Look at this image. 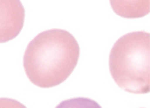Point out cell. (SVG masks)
Masks as SVG:
<instances>
[{"mask_svg": "<svg viewBox=\"0 0 150 108\" xmlns=\"http://www.w3.org/2000/svg\"><path fill=\"white\" fill-rule=\"evenodd\" d=\"M79 45L68 31L53 29L36 36L28 45L23 66L30 82L39 88L63 83L79 59Z\"/></svg>", "mask_w": 150, "mask_h": 108, "instance_id": "obj_1", "label": "cell"}, {"mask_svg": "<svg viewBox=\"0 0 150 108\" xmlns=\"http://www.w3.org/2000/svg\"><path fill=\"white\" fill-rule=\"evenodd\" d=\"M109 70L119 88L131 93L150 91V34L131 32L120 36L109 56Z\"/></svg>", "mask_w": 150, "mask_h": 108, "instance_id": "obj_2", "label": "cell"}, {"mask_svg": "<svg viewBox=\"0 0 150 108\" xmlns=\"http://www.w3.org/2000/svg\"><path fill=\"white\" fill-rule=\"evenodd\" d=\"M24 16L21 0H0V43L8 42L20 34Z\"/></svg>", "mask_w": 150, "mask_h": 108, "instance_id": "obj_3", "label": "cell"}, {"mask_svg": "<svg viewBox=\"0 0 150 108\" xmlns=\"http://www.w3.org/2000/svg\"><path fill=\"white\" fill-rule=\"evenodd\" d=\"M110 5L124 18H141L150 13V0H110Z\"/></svg>", "mask_w": 150, "mask_h": 108, "instance_id": "obj_4", "label": "cell"}, {"mask_svg": "<svg viewBox=\"0 0 150 108\" xmlns=\"http://www.w3.org/2000/svg\"><path fill=\"white\" fill-rule=\"evenodd\" d=\"M56 108H102L95 101L89 98H84V97H78V98H72L68 100H63L60 102Z\"/></svg>", "mask_w": 150, "mask_h": 108, "instance_id": "obj_5", "label": "cell"}, {"mask_svg": "<svg viewBox=\"0 0 150 108\" xmlns=\"http://www.w3.org/2000/svg\"><path fill=\"white\" fill-rule=\"evenodd\" d=\"M0 108H26L17 100L9 98H0Z\"/></svg>", "mask_w": 150, "mask_h": 108, "instance_id": "obj_6", "label": "cell"}]
</instances>
